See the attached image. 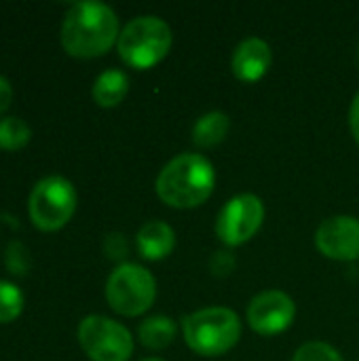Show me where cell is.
Listing matches in <instances>:
<instances>
[{"instance_id":"obj_1","label":"cell","mask_w":359,"mask_h":361,"mask_svg":"<svg viewBox=\"0 0 359 361\" xmlns=\"http://www.w3.org/2000/svg\"><path fill=\"white\" fill-rule=\"evenodd\" d=\"M118 38L116 13L97 0L74 2L61 23V44L70 55L95 57Z\"/></svg>"},{"instance_id":"obj_2","label":"cell","mask_w":359,"mask_h":361,"mask_svg":"<svg viewBox=\"0 0 359 361\" xmlns=\"http://www.w3.org/2000/svg\"><path fill=\"white\" fill-rule=\"evenodd\" d=\"M216 171L203 154L184 152L171 159L157 178V195L163 203L188 209L205 203L214 190Z\"/></svg>"},{"instance_id":"obj_3","label":"cell","mask_w":359,"mask_h":361,"mask_svg":"<svg viewBox=\"0 0 359 361\" xmlns=\"http://www.w3.org/2000/svg\"><path fill=\"white\" fill-rule=\"evenodd\" d=\"M186 345L199 355H222L239 343L241 324L235 311L224 307H209L197 311L182 322Z\"/></svg>"},{"instance_id":"obj_4","label":"cell","mask_w":359,"mask_h":361,"mask_svg":"<svg viewBox=\"0 0 359 361\" xmlns=\"http://www.w3.org/2000/svg\"><path fill=\"white\" fill-rule=\"evenodd\" d=\"M171 27L154 15L131 19L118 34V55L125 63L146 70L159 63L171 49Z\"/></svg>"},{"instance_id":"obj_5","label":"cell","mask_w":359,"mask_h":361,"mask_svg":"<svg viewBox=\"0 0 359 361\" xmlns=\"http://www.w3.org/2000/svg\"><path fill=\"white\" fill-rule=\"evenodd\" d=\"M157 296V281L140 264L123 262L118 264L106 283V298L110 307L121 315H142L150 309Z\"/></svg>"},{"instance_id":"obj_6","label":"cell","mask_w":359,"mask_h":361,"mask_svg":"<svg viewBox=\"0 0 359 361\" xmlns=\"http://www.w3.org/2000/svg\"><path fill=\"white\" fill-rule=\"evenodd\" d=\"M28 209L38 228L55 231L72 218L76 209V190L70 180L61 176H47L34 184Z\"/></svg>"},{"instance_id":"obj_7","label":"cell","mask_w":359,"mask_h":361,"mask_svg":"<svg viewBox=\"0 0 359 361\" xmlns=\"http://www.w3.org/2000/svg\"><path fill=\"white\" fill-rule=\"evenodd\" d=\"M78 343L93 361H127L133 351L129 330L104 315H89L80 322Z\"/></svg>"},{"instance_id":"obj_8","label":"cell","mask_w":359,"mask_h":361,"mask_svg":"<svg viewBox=\"0 0 359 361\" xmlns=\"http://www.w3.org/2000/svg\"><path fill=\"white\" fill-rule=\"evenodd\" d=\"M264 220V205L256 195L243 192L233 197L218 214L216 233L222 243L235 247L250 241Z\"/></svg>"},{"instance_id":"obj_9","label":"cell","mask_w":359,"mask_h":361,"mask_svg":"<svg viewBox=\"0 0 359 361\" xmlns=\"http://www.w3.org/2000/svg\"><path fill=\"white\" fill-rule=\"evenodd\" d=\"M294 300L281 290H267L258 294L248 307V322L254 332L262 336H275L288 330L294 322Z\"/></svg>"},{"instance_id":"obj_10","label":"cell","mask_w":359,"mask_h":361,"mask_svg":"<svg viewBox=\"0 0 359 361\" xmlns=\"http://www.w3.org/2000/svg\"><path fill=\"white\" fill-rule=\"evenodd\" d=\"M317 250L332 260L359 258V220L353 216H334L320 224L315 233Z\"/></svg>"},{"instance_id":"obj_11","label":"cell","mask_w":359,"mask_h":361,"mask_svg":"<svg viewBox=\"0 0 359 361\" xmlns=\"http://www.w3.org/2000/svg\"><path fill=\"white\" fill-rule=\"evenodd\" d=\"M271 61H273L271 47L262 38L252 36L237 44V49L233 53V72L237 78L252 82V80H258L264 76Z\"/></svg>"},{"instance_id":"obj_12","label":"cell","mask_w":359,"mask_h":361,"mask_svg":"<svg viewBox=\"0 0 359 361\" xmlns=\"http://www.w3.org/2000/svg\"><path fill=\"white\" fill-rule=\"evenodd\" d=\"M176 245V233L161 220H148L138 231V250L148 260H161L171 254Z\"/></svg>"},{"instance_id":"obj_13","label":"cell","mask_w":359,"mask_h":361,"mask_svg":"<svg viewBox=\"0 0 359 361\" xmlns=\"http://www.w3.org/2000/svg\"><path fill=\"white\" fill-rule=\"evenodd\" d=\"M127 89H129V78L123 70H116V68H110V70H104L95 82H93V99L99 104V106H116L118 102H123V97L127 95Z\"/></svg>"},{"instance_id":"obj_14","label":"cell","mask_w":359,"mask_h":361,"mask_svg":"<svg viewBox=\"0 0 359 361\" xmlns=\"http://www.w3.org/2000/svg\"><path fill=\"white\" fill-rule=\"evenodd\" d=\"M229 127H231V121L224 112H207L203 114L195 127H193V142L199 146V148H212L216 144H220L226 133H229Z\"/></svg>"},{"instance_id":"obj_15","label":"cell","mask_w":359,"mask_h":361,"mask_svg":"<svg viewBox=\"0 0 359 361\" xmlns=\"http://www.w3.org/2000/svg\"><path fill=\"white\" fill-rule=\"evenodd\" d=\"M140 343L148 349H167L174 343L176 336V326L169 317L165 315H154L142 322L138 330Z\"/></svg>"},{"instance_id":"obj_16","label":"cell","mask_w":359,"mask_h":361,"mask_svg":"<svg viewBox=\"0 0 359 361\" xmlns=\"http://www.w3.org/2000/svg\"><path fill=\"white\" fill-rule=\"evenodd\" d=\"M30 135H32V129L23 118H19V116L0 118V148L17 150L23 144H28Z\"/></svg>"},{"instance_id":"obj_17","label":"cell","mask_w":359,"mask_h":361,"mask_svg":"<svg viewBox=\"0 0 359 361\" xmlns=\"http://www.w3.org/2000/svg\"><path fill=\"white\" fill-rule=\"evenodd\" d=\"M21 307H23L21 290L11 281L0 279V322L4 324L15 319L21 313Z\"/></svg>"},{"instance_id":"obj_18","label":"cell","mask_w":359,"mask_h":361,"mask_svg":"<svg viewBox=\"0 0 359 361\" xmlns=\"http://www.w3.org/2000/svg\"><path fill=\"white\" fill-rule=\"evenodd\" d=\"M292 361H345V360L341 357V353H339L334 347H330V345H326V343H320V341H313V343L303 345V347L296 351V355H294V360Z\"/></svg>"},{"instance_id":"obj_19","label":"cell","mask_w":359,"mask_h":361,"mask_svg":"<svg viewBox=\"0 0 359 361\" xmlns=\"http://www.w3.org/2000/svg\"><path fill=\"white\" fill-rule=\"evenodd\" d=\"M104 250L108 254V258H114V260H121L127 256V241L121 233H112L106 237L104 241Z\"/></svg>"},{"instance_id":"obj_20","label":"cell","mask_w":359,"mask_h":361,"mask_svg":"<svg viewBox=\"0 0 359 361\" xmlns=\"http://www.w3.org/2000/svg\"><path fill=\"white\" fill-rule=\"evenodd\" d=\"M233 267H235V258H233L229 252H216V254L212 256V260H209V269H212V273L218 275V277L229 275V273L233 271Z\"/></svg>"},{"instance_id":"obj_21","label":"cell","mask_w":359,"mask_h":361,"mask_svg":"<svg viewBox=\"0 0 359 361\" xmlns=\"http://www.w3.org/2000/svg\"><path fill=\"white\" fill-rule=\"evenodd\" d=\"M11 99H13V87L4 76H0V112L8 108Z\"/></svg>"},{"instance_id":"obj_22","label":"cell","mask_w":359,"mask_h":361,"mask_svg":"<svg viewBox=\"0 0 359 361\" xmlns=\"http://www.w3.org/2000/svg\"><path fill=\"white\" fill-rule=\"evenodd\" d=\"M349 123H351L353 137L359 144V93L353 97V104H351V110H349Z\"/></svg>"},{"instance_id":"obj_23","label":"cell","mask_w":359,"mask_h":361,"mask_svg":"<svg viewBox=\"0 0 359 361\" xmlns=\"http://www.w3.org/2000/svg\"><path fill=\"white\" fill-rule=\"evenodd\" d=\"M144 361H165V360H161V357H152V360H144Z\"/></svg>"}]
</instances>
